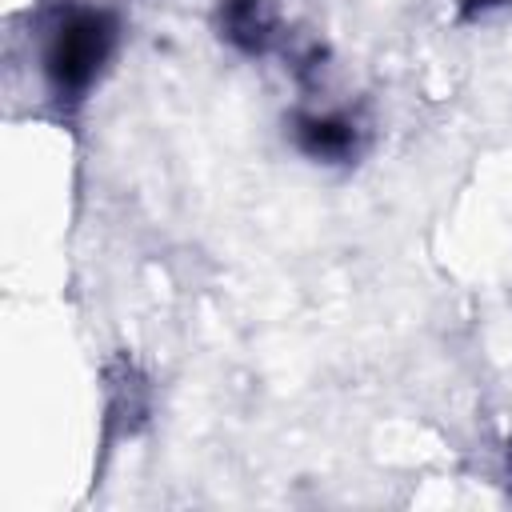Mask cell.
<instances>
[{"label":"cell","mask_w":512,"mask_h":512,"mask_svg":"<svg viewBox=\"0 0 512 512\" xmlns=\"http://www.w3.org/2000/svg\"><path fill=\"white\" fill-rule=\"evenodd\" d=\"M300 148L320 160H344L356 148V128L348 120H332V116L300 120Z\"/></svg>","instance_id":"2"},{"label":"cell","mask_w":512,"mask_h":512,"mask_svg":"<svg viewBox=\"0 0 512 512\" xmlns=\"http://www.w3.org/2000/svg\"><path fill=\"white\" fill-rule=\"evenodd\" d=\"M508 460H512V456H508Z\"/></svg>","instance_id":"5"},{"label":"cell","mask_w":512,"mask_h":512,"mask_svg":"<svg viewBox=\"0 0 512 512\" xmlns=\"http://www.w3.org/2000/svg\"><path fill=\"white\" fill-rule=\"evenodd\" d=\"M224 32H228V40H236L248 52L264 48V40L272 32V20L264 12V0H228V8H224Z\"/></svg>","instance_id":"3"},{"label":"cell","mask_w":512,"mask_h":512,"mask_svg":"<svg viewBox=\"0 0 512 512\" xmlns=\"http://www.w3.org/2000/svg\"><path fill=\"white\" fill-rule=\"evenodd\" d=\"M112 40H116V24L112 16L104 12H92V8H76L68 12L52 40H48V76L60 92H84L96 72L104 68L108 52H112Z\"/></svg>","instance_id":"1"},{"label":"cell","mask_w":512,"mask_h":512,"mask_svg":"<svg viewBox=\"0 0 512 512\" xmlns=\"http://www.w3.org/2000/svg\"><path fill=\"white\" fill-rule=\"evenodd\" d=\"M480 4H496V0H480Z\"/></svg>","instance_id":"4"}]
</instances>
